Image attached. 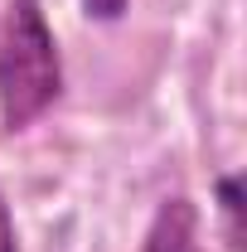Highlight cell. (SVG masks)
<instances>
[{"instance_id":"7a4b0ae2","label":"cell","mask_w":247,"mask_h":252,"mask_svg":"<svg viewBox=\"0 0 247 252\" xmlns=\"http://www.w3.org/2000/svg\"><path fill=\"white\" fill-rule=\"evenodd\" d=\"M141 252H209L204 248V219L189 194L160 199L151 214V228L141 238Z\"/></svg>"},{"instance_id":"3957f363","label":"cell","mask_w":247,"mask_h":252,"mask_svg":"<svg viewBox=\"0 0 247 252\" xmlns=\"http://www.w3.org/2000/svg\"><path fill=\"white\" fill-rule=\"evenodd\" d=\"M218 214H223V238L233 252H247V228H243V209H247V194H243V175H218Z\"/></svg>"},{"instance_id":"277c9868","label":"cell","mask_w":247,"mask_h":252,"mask_svg":"<svg viewBox=\"0 0 247 252\" xmlns=\"http://www.w3.org/2000/svg\"><path fill=\"white\" fill-rule=\"evenodd\" d=\"M126 5H131V0H83V15H88L93 25H117L126 15Z\"/></svg>"},{"instance_id":"5b68a950","label":"cell","mask_w":247,"mask_h":252,"mask_svg":"<svg viewBox=\"0 0 247 252\" xmlns=\"http://www.w3.org/2000/svg\"><path fill=\"white\" fill-rule=\"evenodd\" d=\"M0 252H20V243H15V219H10L5 194H0Z\"/></svg>"},{"instance_id":"6da1fadb","label":"cell","mask_w":247,"mask_h":252,"mask_svg":"<svg viewBox=\"0 0 247 252\" xmlns=\"http://www.w3.org/2000/svg\"><path fill=\"white\" fill-rule=\"evenodd\" d=\"M63 97V54L39 0H5L0 15V131H30Z\"/></svg>"}]
</instances>
